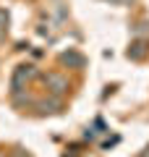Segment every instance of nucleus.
Here are the masks:
<instances>
[{
  "label": "nucleus",
  "mask_w": 149,
  "mask_h": 157,
  "mask_svg": "<svg viewBox=\"0 0 149 157\" xmlns=\"http://www.w3.org/2000/svg\"><path fill=\"white\" fill-rule=\"evenodd\" d=\"M44 84L52 86V92H55V94H60V92H66V89H68V81H66L63 76H58V73H50V76L44 78Z\"/></svg>",
  "instance_id": "obj_1"
},
{
  "label": "nucleus",
  "mask_w": 149,
  "mask_h": 157,
  "mask_svg": "<svg viewBox=\"0 0 149 157\" xmlns=\"http://www.w3.org/2000/svg\"><path fill=\"white\" fill-rule=\"evenodd\" d=\"M63 63H66V66H73V68H81L84 66V58L78 55V52L68 50V52H63Z\"/></svg>",
  "instance_id": "obj_2"
},
{
  "label": "nucleus",
  "mask_w": 149,
  "mask_h": 157,
  "mask_svg": "<svg viewBox=\"0 0 149 157\" xmlns=\"http://www.w3.org/2000/svg\"><path fill=\"white\" fill-rule=\"evenodd\" d=\"M144 52H147V50H144V42H136V45H133L131 50H128V55L139 60V58H144Z\"/></svg>",
  "instance_id": "obj_3"
},
{
  "label": "nucleus",
  "mask_w": 149,
  "mask_h": 157,
  "mask_svg": "<svg viewBox=\"0 0 149 157\" xmlns=\"http://www.w3.org/2000/svg\"><path fill=\"white\" fill-rule=\"evenodd\" d=\"M58 105H60L58 100H52V102H39V107H42L44 113H55V107H58Z\"/></svg>",
  "instance_id": "obj_4"
},
{
  "label": "nucleus",
  "mask_w": 149,
  "mask_h": 157,
  "mask_svg": "<svg viewBox=\"0 0 149 157\" xmlns=\"http://www.w3.org/2000/svg\"><path fill=\"white\" fill-rule=\"evenodd\" d=\"M6 24H8V13H6V11H3V8H0V26L6 29Z\"/></svg>",
  "instance_id": "obj_5"
},
{
  "label": "nucleus",
  "mask_w": 149,
  "mask_h": 157,
  "mask_svg": "<svg viewBox=\"0 0 149 157\" xmlns=\"http://www.w3.org/2000/svg\"><path fill=\"white\" fill-rule=\"evenodd\" d=\"M3 39H6V29L0 26V42H3Z\"/></svg>",
  "instance_id": "obj_6"
},
{
  "label": "nucleus",
  "mask_w": 149,
  "mask_h": 157,
  "mask_svg": "<svg viewBox=\"0 0 149 157\" xmlns=\"http://www.w3.org/2000/svg\"><path fill=\"white\" fill-rule=\"evenodd\" d=\"M120 3H131V0H120Z\"/></svg>",
  "instance_id": "obj_7"
}]
</instances>
